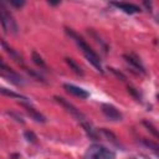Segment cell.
I'll list each match as a JSON object with an SVG mask.
<instances>
[{"label": "cell", "instance_id": "1", "mask_svg": "<svg viewBox=\"0 0 159 159\" xmlns=\"http://www.w3.org/2000/svg\"><path fill=\"white\" fill-rule=\"evenodd\" d=\"M66 30V32H67V35L70 36V37H72L73 40H75V42L77 43V46L80 47V50L82 51V53L84 55V57H86V60L98 71V72H101V73H103V68H102V63H101V58H99V56L96 53V51L80 36V35H77L72 29H68V27H66L65 29Z\"/></svg>", "mask_w": 159, "mask_h": 159}, {"label": "cell", "instance_id": "2", "mask_svg": "<svg viewBox=\"0 0 159 159\" xmlns=\"http://www.w3.org/2000/svg\"><path fill=\"white\" fill-rule=\"evenodd\" d=\"M83 159H116V153L104 145L92 144L87 148Z\"/></svg>", "mask_w": 159, "mask_h": 159}, {"label": "cell", "instance_id": "3", "mask_svg": "<svg viewBox=\"0 0 159 159\" xmlns=\"http://www.w3.org/2000/svg\"><path fill=\"white\" fill-rule=\"evenodd\" d=\"M0 25L4 30V32H6V34H9V32L16 34L17 32V24L4 2H0Z\"/></svg>", "mask_w": 159, "mask_h": 159}, {"label": "cell", "instance_id": "4", "mask_svg": "<svg viewBox=\"0 0 159 159\" xmlns=\"http://www.w3.org/2000/svg\"><path fill=\"white\" fill-rule=\"evenodd\" d=\"M0 76L4 77L5 80H7L9 82L16 84V86L25 84V80L17 72H15L7 63H5L1 57H0Z\"/></svg>", "mask_w": 159, "mask_h": 159}, {"label": "cell", "instance_id": "5", "mask_svg": "<svg viewBox=\"0 0 159 159\" xmlns=\"http://www.w3.org/2000/svg\"><path fill=\"white\" fill-rule=\"evenodd\" d=\"M53 98H55V101H56L58 104H61V106H62V107H63V108H65L70 114H72L76 119H78V120H80V123H81V122H83V120H86L84 114H83V113H82L77 107H75L72 103H70L67 99H65L63 97H60V96H55Z\"/></svg>", "mask_w": 159, "mask_h": 159}, {"label": "cell", "instance_id": "6", "mask_svg": "<svg viewBox=\"0 0 159 159\" xmlns=\"http://www.w3.org/2000/svg\"><path fill=\"white\" fill-rule=\"evenodd\" d=\"M123 58L125 60V62L137 72V73H142L144 75L145 73V68L140 61V58L135 55V53H124L123 55Z\"/></svg>", "mask_w": 159, "mask_h": 159}, {"label": "cell", "instance_id": "7", "mask_svg": "<svg viewBox=\"0 0 159 159\" xmlns=\"http://www.w3.org/2000/svg\"><path fill=\"white\" fill-rule=\"evenodd\" d=\"M102 108V113L109 119V120H113V122H118V120H122L123 116L122 113L113 106V104H109V103H103L101 106Z\"/></svg>", "mask_w": 159, "mask_h": 159}, {"label": "cell", "instance_id": "8", "mask_svg": "<svg viewBox=\"0 0 159 159\" xmlns=\"http://www.w3.org/2000/svg\"><path fill=\"white\" fill-rule=\"evenodd\" d=\"M20 104L25 108L26 113H27L34 120H36L37 123H45V122H46V117H45L41 112H39L36 108H34L30 102H20Z\"/></svg>", "mask_w": 159, "mask_h": 159}, {"label": "cell", "instance_id": "9", "mask_svg": "<svg viewBox=\"0 0 159 159\" xmlns=\"http://www.w3.org/2000/svg\"><path fill=\"white\" fill-rule=\"evenodd\" d=\"M63 88L66 89V92H68L72 96H76V97H80V98H87V97H89V93L86 89H83L81 87H77L75 84L65 83L63 84Z\"/></svg>", "mask_w": 159, "mask_h": 159}, {"label": "cell", "instance_id": "10", "mask_svg": "<svg viewBox=\"0 0 159 159\" xmlns=\"http://www.w3.org/2000/svg\"><path fill=\"white\" fill-rule=\"evenodd\" d=\"M111 5L117 7V9H119V10H122V11H124L125 14H129V15L137 14V12L140 11L139 6H137L134 4H129V2H116L114 1V2H111Z\"/></svg>", "mask_w": 159, "mask_h": 159}, {"label": "cell", "instance_id": "11", "mask_svg": "<svg viewBox=\"0 0 159 159\" xmlns=\"http://www.w3.org/2000/svg\"><path fill=\"white\" fill-rule=\"evenodd\" d=\"M0 43H1L2 48H4V50H5V51H6V52H7V53H9V55H10V56H11V57H12V58H14V60L17 62V63H20V65H24V60H22V56H21V55H20L17 51H15V50H14L11 46H9V45H7V43H6L4 40H0Z\"/></svg>", "mask_w": 159, "mask_h": 159}, {"label": "cell", "instance_id": "12", "mask_svg": "<svg viewBox=\"0 0 159 159\" xmlns=\"http://www.w3.org/2000/svg\"><path fill=\"white\" fill-rule=\"evenodd\" d=\"M81 125H82V128L84 129L86 134L89 137V139H93V140H97V139H98V133L96 132V129H94L87 120L81 122Z\"/></svg>", "mask_w": 159, "mask_h": 159}, {"label": "cell", "instance_id": "13", "mask_svg": "<svg viewBox=\"0 0 159 159\" xmlns=\"http://www.w3.org/2000/svg\"><path fill=\"white\" fill-rule=\"evenodd\" d=\"M0 93H2V94H5V96H7V97H11V98H16V99H19L20 102H30V99L27 98V97H25V96H21V94H19V93H15V92H12V91H9V89H6V88H0Z\"/></svg>", "mask_w": 159, "mask_h": 159}, {"label": "cell", "instance_id": "14", "mask_svg": "<svg viewBox=\"0 0 159 159\" xmlns=\"http://www.w3.org/2000/svg\"><path fill=\"white\" fill-rule=\"evenodd\" d=\"M101 132L103 133V135L112 143V144H114V145H117V147H120V143H119V139L117 138V135L114 134V133H112L111 130H108V129H106V128H102L101 129Z\"/></svg>", "mask_w": 159, "mask_h": 159}, {"label": "cell", "instance_id": "15", "mask_svg": "<svg viewBox=\"0 0 159 159\" xmlns=\"http://www.w3.org/2000/svg\"><path fill=\"white\" fill-rule=\"evenodd\" d=\"M65 60H66V63L70 66V68H71L75 73H77V75H80V76H83V71L81 70V67H80V66H78L71 57H66Z\"/></svg>", "mask_w": 159, "mask_h": 159}, {"label": "cell", "instance_id": "16", "mask_svg": "<svg viewBox=\"0 0 159 159\" xmlns=\"http://www.w3.org/2000/svg\"><path fill=\"white\" fill-rule=\"evenodd\" d=\"M88 34H89L93 39H96V41L101 45V47L103 48V51L107 53V52H108V46H107V43H106V42H104V41H103V40H102V39H101V37H99V36H98V35L92 30V29H88Z\"/></svg>", "mask_w": 159, "mask_h": 159}, {"label": "cell", "instance_id": "17", "mask_svg": "<svg viewBox=\"0 0 159 159\" xmlns=\"http://www.w3.org/2000/svg\"><path fill=\"white\" fill-rule=\"evenodd\" d=\"M32 61H34V63H36L39 67H41V68H46V63H45V61L42 60V57H41L36 51L32 52Z\"/></svg>", "mask_w": 159, "mask_h": 159}, {"label": "cell", "instance_id": "18", "mask_svg": "<svg viewBox=\"0 0 159 159\" xmlns=\"http://www.w3.org/2000/svg\"><path fill=\"white\" fill-rule=\"evenodd\" d=\"M140 142L145 145V147H148L149 149H152L155 154L158 153V149H159V147H158V144L157 143H154V142H152V140H149V139H145V138H142L140 139Z\"/></svg>", "mask_w": 159, "mask_h": 159}, {"label": "cell", "instance_id": "19", "mask_svg": "<svg viewBox=\"0 0 159 159\" xmlns=\"http://www.w3.org/2000/svg\"><path fill=\"white\" fill-rule=\"evenodd\" d=\"M143 125H144V127H145V128H147V129H148L155 138H158V135H159V134H158V130H157V128H155L150 122H148V120H143Z\"/></svg>", "mask_w": 159, "mask_h": 159}, {"label": "cell", "instance_id": "20", "mask_svg": "<svg viewBox=\"0 0 159 159\" xmlns=\"http://www.w3.org/2000/svg\"><path fill=\"white\" fill-rule=\"evenodd\" d=\"M24 137H25V139H26L27 142H30V143H36V142H37L36 134H35L34 132H31V130H26V132L24 133Z\"/></svg>", "mask_w": 159, "mask_h": 159}, {"label": "cell", "instance_id": "21", "mask_svg": "<svg viewBox=\"0 0 159 159\" xmlns=\"http://www.w3.org/2000/svg\"><path fill=\"white\" fill-rule=\"evenodd\" d=\"M128 93H130L137 101H140V98H142V96H140V93H139V91L137 89V88H134L133 86H128Z\"/></svg>", "mask_w": 159, "mask_h": 159}, {"label": "cell", "instance_id": "22", "mask_svg": "<svg viewBox=\"0 0 159 159\" xmlns=\"http://www.w3.org/2000/svg\"><path fill=\"white\" fill-rule=\"evenodd\" d=\"M109 70H111V72H113V73H114V75H116L118 78H120L122 81H125V76H124L122 72H118L116 68H109Z\"/></svg>", "mask_w": 159, "mask_h": 159}, {"label": "cell", "instance_id": "23", "mask_svg": "<svg viewBox=\"0 0 159 159\" xmlns=\"http://www.w3.org/2000/svg\"><path fill=\"white\" fill-rule=\"evenodd\" d=\"M10 5H12L15 7H21L25 5V1H10Z\"/></svg>", "mask_w": 159, "mask_h": 159}, {"label": "cell", "instance_id": "24", "mask_svg": "<svg viewBox=\"0 0 159 159\" xmlns=\"http://www.w3.org/2000/svg\"><path fill=\"white\" fill-rule=\"evenodd\" d=\"M9 114H10V116H12V117H14V118H15V119H16L17 122H20V123H24L22 118H21V117H19V116H17L16 113H9Z\"/></svg>", "mask_w": 159, "mask_h": 159}, {"label": "cell", "instance_id": "25", "mask_svg": "<svg viewBox=\"0 0 159 159\" xmlns=\"http://www.w3.org/2000/svg\"><path fill=\"white\" fill-rule=\"evenodd\" d=\"M48 4L55 6V5H58V4H60V1H48Z\"/></svg>", "mask_w": 159, "mask_h": 159}]
</instances>
